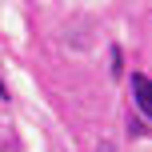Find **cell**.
I'll return each mask as SVG.
<instances>
[{"mask_svg": "<svg viewBox=\"0 0 152 152\" xmlns=\"http://www.w3.org/2000/svg\"><path fill=\"white\" fill-rule=\"evenodd\" d=\"M132 96H136V108H140V112H148V108H152V80H148L144 72L132 76Z\"/></svg>", "mask_w": 152, "mask_h": 152, "instance_id": "cell-1", "label": "cell"}, {"mask_svg": "<svg viewBox=\"0 0 152 152\" xmlns=\"http://www.w3.org/2000/svg\"><path fill=\"white\" fill-rule=\"evenodd\" d=\"M132 132H136V136H148V124H144V120H136V116H132Z\"/></svg>", "mask_w": 152, "mask_h": 152, "instance_id": "cell-2", "label": "cell"}, {"mask_svg": "<svg viewBox=\"0 0 152 152\" xmlns=\"http://www.w3.org/2000/svg\"><path fill=\"white\" fill-rule=\"evenodd\" d=\"M0 100H8V88H4V80H0Z\"/></svg>", "mask_w": 152, "mask_h": 152, "instance_id": "cell-3", "label": "cell"}]
</instances>
